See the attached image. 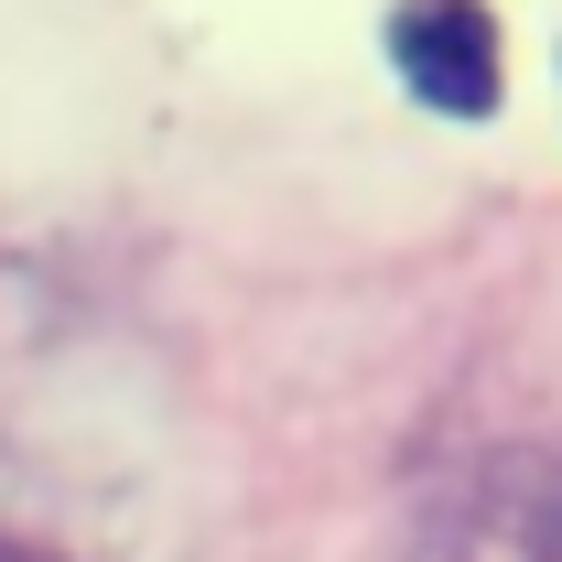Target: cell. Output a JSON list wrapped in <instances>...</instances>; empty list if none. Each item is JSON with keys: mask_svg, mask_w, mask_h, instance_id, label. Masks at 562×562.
I'll return each instance as SVG.
<instances>
[{"mask_svg": "<svg viewBox=\"0 0 562 562\" xmlns=\"http://www.w3.org/2000/svg\"><path fill=\"white\" fill-rule=\"evenodd\" d=\"M390 66L412 76L422 109L487 120L497 109V22L476 0H401V11H390Z\"/></svg>", "mask_w": 562, "mask_h": 562, "instance_id": "6da1fadb", "label": "cell"}, {"mask_svg": "<svg viewBox=\"0 0 562 562\" xmlns=\"http://www.w3.org/2000/svg\"><path fill=\"white\" fill-rule=\"evenodd\" d=\"M0 562H55V552H33V541H0Z\"/></svg>", "mask_w": 562, "mask_h": 562, "instance_id": "7a4b0ae2", "label": "cell"}]
</instances>
